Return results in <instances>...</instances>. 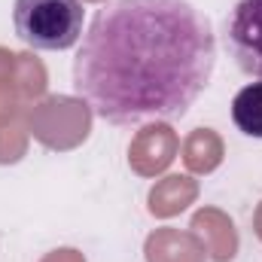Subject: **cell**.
I'll return each mask as SVG.
<instances>
[{
    "label": "cell",
    "instance_id": "1",
    "mask_svg": "<svg viewBox=\"0 0 262 262\" xmlns=\"http://www.w3.org/2000/svg\"><path fill=\"white\" fill-rule=\"evenodd\" d=\"M216 64L210 18L189 0H107L73 58V95L110 125L180 119Z\"/></svg>",
    "mask_w": 262,
    "mask_h": 262
},
{
    "label": "cell",
    "instance_id": "2",
    "mask_svg": "<svg viewBox=\"0 0 262 262\" xmlns=\"http://www.w3.org/2000/svg\"><path fill=\"white\" fill-rule=\"evenodd\" d=\"M85 9L79 0H15L12 25L25 46L40 52H64L82 40Z\"/></svg>",
    "mask_w": 262,
    "mask_h": 262
},
{
    "label": "cell",
    "instance_id": "3",
    "mask_svg": "<svg viewBox=\"0 0 262 262\" xmlns=\"http://www.w3.org/2000/svg\"><path fill=\"white\" fill-rule=\"evenodd\" d=\"M229 49L247 76L262 79V0H238L229 21Z\"/></svg>",
    "mask_w": 262,
    "mask_h": 262
},
{
    "label": "cell",
    "instance_id": "4",
    "mask_svg": "<svg viewBox=\"0 0 262 262\" xmlns=\"http://www.w3.org/2000/svg\"><path fill=\"white\" fill-rule=\"evenodd\" d=\"M232 122L241 134L262 140V79L244 85L232 98Z\"/></svg>",
    "mask_w": 262,
    "mask_h": 262
}]
</instances>
